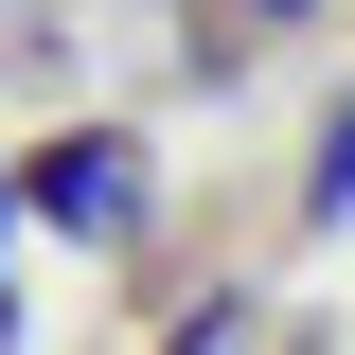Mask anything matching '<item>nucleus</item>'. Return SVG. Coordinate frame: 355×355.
<instances>
[{
  "label": "nucleus",
  "mask_w": 355,
  "mask_h": 355,
  "mask_svg": "<svg viewBox=\"0 0 355 355\" xmlns=\"http://www.w3.org/2000/svg\"><path fill=\"white\" fill-rule=\"evenodd\" d=\"M18 178V214L71 231V249H142L160 231V160H142V125H53L36 160H0Z\"/></svg>",
  "instance_id": "f257e3e1"
},
{
  "label": "nucleus",
  "mask_w": 355,
  "mask_h": 355,
  "mask_svg": "<svg viewBox=\"0 0 355 355\" xmlns=\"http://www.w3.org/2000/svg\"><path fill=\"white\" fill-rule=\"evenodd\" d=\"M302 214H320V231H355V89L320 107V160H302Z\"/></svg>",
  "instance_id": "f03ea898"
},
{
  "label": "nucleus",
  "mask_w": 355,
  "mask_h": 355,
  "mask_svg": "<svg viewBox=\"0 0 355 355\" xmlns=\"http://www.w3.org/2000/svg\"><path fill=\"white\" fill-rule=\"evenodd\" d=\"M231 18H320V0H231Z\"/></svg>",
  "instance_id": "7ed1b4c3"
},
{
  "label": "nucleus",
  "mask_w": 355,
  "mask_h": 355,
  "mask_svg": "<svg viewBox=\"0 0 355 355\" xmlns=\"http://www.w3.org/2000/svg\"><path fill=\"white\" fill-rule=\"evenodd\" d=\"M0 338H18V284H0Z\"/></svg>",
  "instance_id": "20e7f679"
},
{
  "label": "nucleus",
  "mask_w": 355,
  "mask_h": 355,
  "mask_svg": "<svg viewBox=\"0 0 355 355\" xmlns=\"http://www.w3.org/2000/svg\"><path fill=\"white\" fill-rule=\"evenodd\" d=\"M0 214H18V178H0Z\"/></svg>",
  "instance_id": "39448f33"
}]
</instances>
